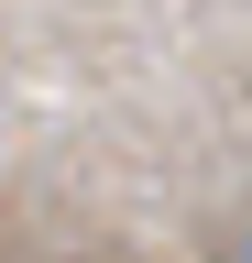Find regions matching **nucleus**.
<instances>
[{
  "label": "nucleus",
  "mask_w": 252,
  "mask_h": 263,
  "mask_svg": "<svg viewBox=\"0 0 252 263\" xmlns=\"http://www.w3.org/2000/svg\"><path fill=\"white\" fill-rule=\"evenodd\" d=\"M241 263H252V241H241Z\"/></svg>",
  "instance_id": "f257e3e1"
}]
</instances>
